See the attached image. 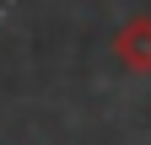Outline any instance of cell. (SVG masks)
Returning <instances> with one entry per match:
<instances>
[{
  "mask_svg": "<svg viewBox=\"0 0 151 145\" xmlns=\"http://www.w3.org/2000/svg\"><path fill=\"white\" fill-rule=\"evenodd\" d=\"M113 54H119L124 70L151 75V16H129V22L119 27V38H113Z\"/></svg>",
  "mask_w": 151,
  "mask_h": 145,
  "instance_id": "1",
  "label": "cell"
}]
</instances>
